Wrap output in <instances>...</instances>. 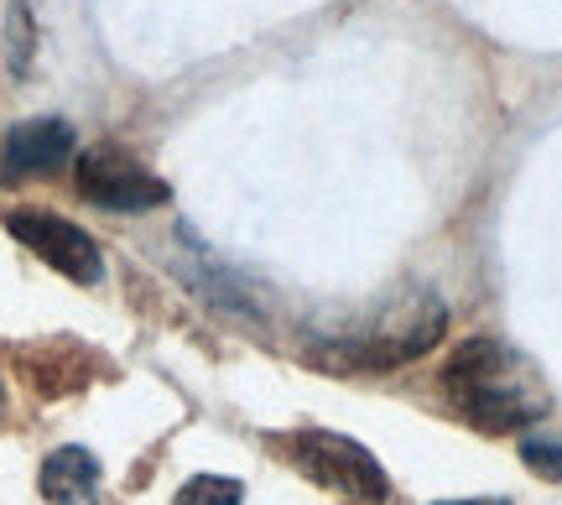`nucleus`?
I'll list each match as a JSON object with an SVG mask.
<instances>
[{"mask_svg":"<svg viewBox=\"0 0 562 505\" xmlns=\"http://www.w3.org/2000/svg\"><path fill=\"white\" fill-rule=\"evenodd\" d=\"M521 464L531 474H542L552 485H562V444H547V438H526L521 444Z\"/></svg>","mask_w":562,"mask_h":505,"instance_id":"obj_9","label":"nucleus"},{"mask_svg":"<svg viewBox=\"0 0 562 505\" xmlns=\"http://www.w3.org/2000/svg\"><path fill=\"white\" fill-rule=\"evenodd\" d=\"M442 328H448V303L427 287H412L385 307H375L349 334L328 339L318 349V360L328 370H339V375H349V370H396V364L427 355L442 339Z\"/></svg>","mask_w":562,"mask_h":505,"instance_id":"obj_2","label":"nucleus"},{"mask_svg":"<svg viewBox=\"0 0 562 505\" xmlns=\"http://www.w3.org/2000/svg\"><path fill=\"white\" fill-rule=\"evenodd\" d=\"M5 229L16 235L37 261H47L53 271H63L68 282H83L94 287L104 277V256L100 245L83 235L74 220H58V214H37V209H16L11 220H5Z\"/></svg>","mask_w":562,"mask_h":505,"instance_id":"obj_5","label":"nucleus"},{"mask_svg":"<svg viewBox=\"0 0 562 505\" xmlns=\"http://www.w3.org/2000/svg\"><path fill=\"white\" fill-rule=\"evenodd\" d=\"M355 505H360V501H355Z\"/></svg>","mask_w":562,"mask_h":505,"instance_id":"obj_11","label":"nucleus"},{"mask_svg":"<svg viewBox=\"0 0 562 505\" xmlns=\"http://www.w3.org/2000/svg\"><path fill=\"white\" fill-rule=\"evenodd\" d=\"M240 501H245L240 480H220V474H193L178 490V505H240Z\"/></svg>","mask_w":562,"mask_h":505,"instance_id":"obj_8","label":"nucleus"},{"mask_svg":"<svg viewBox=\"0 0 562 505\" xmlns=\"http://www.w3.org/2000/svg\"><path fill=\"white\" fill-rule=\"evenodd\" d=\"M292 464L313 480V485L334 490V495H349V501L360 505H375L385 501V490H391V480H385V469L375 464V453L364 444H355V438H344V433H297L292 438Z\"/></svg>","mask_w":562,"mask_h":505,"instance_id":"obj_3","label":"nucleus"},{"mask_svg":"<svg viewBox=\"0 0 562 505\" xmlns=\"http://www.w3.org/2000/svg\"><path fill=\"white\" fill-rule=\"evenodd\" d=\"M74 182H79V193L94 209H110V214H146V209H161V203L172 199L167 182L157 172H146L121 146L83 152L79 167H74Z\"/></svg>","mask_w":562,"mask_h":505,"instance_id":"obj_4","label":"nucleus"},{"mask_svg":"<svg viewBox=\"0 0 562 505\" xmlns=\"http://www.w3.org/2000/svg\"><path fill=\"white\" fill-rule=\"evenodd\" d=\"M442 396L480 433H521L547 417V385L501 339H469L442 364Z\"/></svg>","mask_w":562,"mask_h":505,"instance_id":"obj_1","label":"nucleus"},{"mask_svg":"<svg viewBox=\"0 0 562 505\" xmlns=\"http://www.w3.org/2000/svg\"><path fill=\"white\" fill-rule=\"evenodd\" d=\"M47 505H100V459L89 448H53L42 459Z\"/></svg>","mask_w":562,"mask_h":505,"instance_id":"obj_7","label":"nucleus"},{"mask_svg":"<svg viewBox=\"0 0 562 505\" xmlns=\"http://www.w3.org/2000/svg\"><path fill=\"white\" fill-rule=\"evenodd\" d=\"M74 157V125L58 115H37V121H21L5 142H0V182H26L42 178Z\"/></svg>","mask_w":562,"mask_h":505,"instance_id":"obj_6","label":"nucleus"},{"mask_svg":"<svg viewBox=\"0 0 562 505\" xmlns=\"http://www.w3.org/2000/svg\"><path fill=\"white\" fill-rule=\"evenodd\" d=\"M442 505H510V501H501V495H480V501H442Z\"/></svg>","mask_w":562,"mask_h":505,"instance_id":"obj_10","label":"nucleus"}]
</instances>
